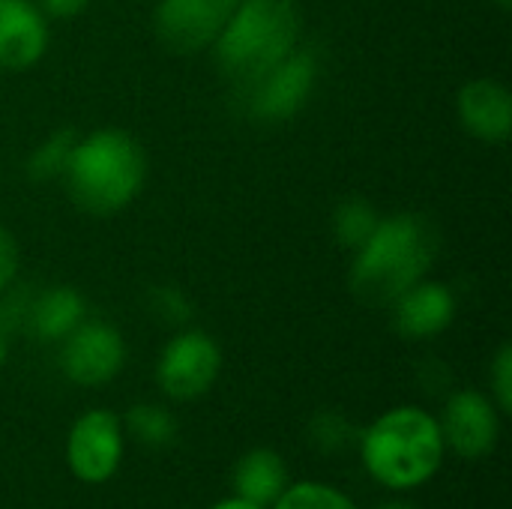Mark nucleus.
<instances>
[{"label": "nucleus", "instance_id": "nucleus-15", "mask_svg": "<svg viewBox=\"0 0 512 509\" xmlns=\"http://www.w3.org/2000/svg\"><path fill=\"white\" fill-rule=\"evenodd\" d=\"M231 486L237 498L267 509L288 486V465L276 450L255 447L237 459L231 471Z\"/></svg>", "mask_w": 512, "mask_h": 509}, {"label": "nucleus", "instance_id": "nucleus-11", "mask_svg": "<svg viewBox=\"0 0 512 509\" xmlns=\"http://www.w3.org/2000/svg\"><path fill=\"white\" fill-rule=\"evenodd\" d=\"M393 327L405 339H435L456 318V297L444 282H417L393 306Z\"/></svg>", "mask_w": 512, "mask_h": 509}, {"label": "nucleus", "instance_id": "nucleus-28", "mask_svg": "<svg viewBox=\"0 0 512 509\" xmlns=\"http://www.w3.org/2000/svg\"><path fill=\"white\" fill-rule=\"evenodd\" d=\"M495 3H498V6H501V9H510V3H512V0H495Z\"/></svg>", "mask_w": 512, "mask_h": 509}, {"label": "nucleus", "instance_id": "nucleus-18", "mask_svg": "<svg viewBox=\"0 0 512 509\" xmlns=\"http://www.w3.org/2000/svg\"><path fill=\"white\" fill-rule=\"evenodd\" d=\"M267 509H360L348 492L321 480L288 483L285 492Z\"/></svg>", "mask_w": 512, "mask_h": 509}, {"label": "nucleus", "instance_id": "nucleus-8", "mask_svg": "<svg viewBox=\"0 0 512 509\" xmlns=\"http://www.w3.org/2000/svg\"><path fill=\"white\" fill-rule=\"evenodd\" d=\"M126 363V342L120 330L108 321L84 318L60 342V372L75 387H105Z\"/></svg>", "mask_w": 512, "mask_h": 509}, {"label": "nucleus", "instance_id": "nucleus-27", "mask_svg": "<svg viewBox=\"0 0 512 509\" xmlns=\"http://www.w3.org/2000/svg\"><path fill=\"white\" fill-rule=\"evenodd\" d=\"M6 357H9V330L0 324V369H3V363H6Z\"/></svg>", "mask_w": 512, "mask_h": 509}, {"label": "nucleus", "instance_id": "nucleus-26", "mask_svg": "<svg viewBox=\"0 0 512 509\" xmlns=\"http://www.w3.org/2000/svg\"><path fill=\"white\" fill-rule=\"evenodd\" d=\"M375 509H423V507H420V504H414V501H405V498H390V501L378 504Z\"/></svg>", "mask_w": 512, "mask_h": 509}, {"label": "nucleus", "instance_id": "nucleus-16", "mask_svg": "<svg viewBox=\"0 0 512 509\" xmlns=\"http://www.w3.org/2000/svg\"><path fill=\"white\" fill-rule=\"evenodd\" d=\"M120 420H123V432L147 450H168L180 435L174 414L156 402H138Z\"/></svg>", "mask_w": 512, "mask_h": 509}, {"label": "nucleus", "instance_id": "nucleus-4", "mask_svg": "<svg viewBox=\"0 0 512 509\" xmlns=\"http://www.w3.org/2000/svg\"><path fill=\"white\" fill-rule=\"evenodd\" d=\"M297 0H240L213 42L219 72L234 90L252 84L300 45Z\"/></svg>", "mask_w": 512, "mask_h": 509}, {"label": "nucleus", "instance_id": "nucleus-14", "mask_svg": "<svg viewBox=\"0 0 512 509\" xmlns=\"http://www.w3.org/2000/svg\"><path fill=\"white\" fill-rule=\"evenodd\" d=\"M84 318V297L69 285H51L30 297L24 312V330L39 342H63Z\"/></svg>", "mask_w": 512, "mask_h": 509}, {"label": "nucleus", "instance_id": "nucleus-2", "mask_svg": "<svg viewBox=\"0 0 512 509\" xmlns=\"http://www.w3.org/2000/svg\"><path fill=\"white\" fill-rule=\"evenodd\" d=\"M357 456L381 489L414 492L438 477L447 447L435 414L417 405H399L360 429Z\"/></svg>", "mask_w": 512, "mask_h": 509}, {"label": "nucleus", "instance_id": "nucleus-23", "mask_svg": "<svg viewBox=\"0 0 512 509\" xmlns=\"http://www.w3.org/2000/svg\"><path fill=\"white\" fill-rule=\"evenodd\" d=\"M15 270H18V246L15 237L0 225V294L12 285Z\"/></svg>", "mask_w": 512, "mask_h": 509}, {"label": "nucleus", "instance_id": "nucleus-17", "mask_svg": "<svg viewBox=\"0 0 512 509\" xmlns=\"http://www.w3.org/2000/svg\"><path fill=\"white\" fill-rule=\"evenodd\" d=\"M378 222H381V216H378V210H375L369 201H363V198H348V201H342V204L336 207V213H333V237H336V243H339L342 249L357 252V249L375 234Z\"/></svg>", "mask_w": 512, "mask_h": 509}, {"label": "nucleus", "instance_id": "nucleus-9", "mask_svg": "<svg viewBox=\"0 0 512 509\" xmlns=\"http://www.w3.org/2000/svg\"><path fill=\"white\" fill-rule=\"evenodd\" d=\"M501 411L492 396L480 390H456L447 396L438 417L447 453L459 459H486L495 453L501 438Z\"/></svg>", "mask_w": 512, "mask_h": 509}, {"label": "nucleus", "instance_id": "nucleus-21", "mask_svg": "<svg viewBox=\"0 0 512 509\" xmlns=\"http://www.w3.org/2000/svg\"><path fill=\"white\" fill-rule=\"evenodd\" d=\"M150 309L156 312L159 321L171 324V327H183L192 318V303L189 297L174 288V285H159L150 291Z\"/></svg>", "mask_w": 512, "mask_h": 509}, {"label": "nucleus", "instance_id": "nucleus-6", "mask_svg": "<svg viewBox=\"0 0 512 509\" xmlns=\"http://www.w3.org/2000/svg\"><path fill=\"white\" fill-rule=\"evenodd\" d=\"M126 456L123 420L108 408L84 411L66 435V465L78 483L102 486L108 483Z\"/></svg>", "mask_w": 512, "mask_h": 509}, {"label": "nucleus", "instance_id": "nucleus-13", "mask_svg": "<svg viewBox=\"0 0 512 509\" xmlns=\"http://www.w3.org/2000/svg\"><path fill=\"white\" fill-rule=\"evenodd\" d=\"M456 111L462 126L489 144L507 141L512 132V96L495 78H474L459 90Z\"/></svg>", "mask_w": 512, "mask_h": 509}, {"label": "nucleus", "instance_id": "nucleus-24", "mask_svg": "<svg viewBox=\"0 0 512 509\" xmlns=\"http://www.w3.org/2000/svg\"><path fill=\"white\" fill-rule=\"evenodd\" d=\"M39 3H42V9H45L48 15H54V18H72V15H78V12H84L90 0H39Z\"/></svg>", "mask_w": 512, "mask_h": 509}, {"label": "nucleus", "instance_id": "nucleus-22", "mask_svg": "<svg viewBox=\"0 0 512 509\" xmlns=\"http://www.w3.org/2000/svg\"><path fill=\"white\" fill-rule=\"evenodd\" d=\"M489 396L492 402L498 405L501 414H510L512 411V348L510 345H501L495 360H492V369H489Z\"/></svg>", "mask_w": 512, "mask_h": 509}, {"label": "nucleus", "instance_id": "nucleus-5", "mask_svg": "<svg viewBox=\"0 0 512 509\" xmlns=\"http://www.w3.org/2000/svg\"><path fill=\"white\" fill-rule=\"evenodd\" d=\"M318 87V54L309 45H297L261 78L237 90L246 117L258 123H285L306 108Z\"/></svg>", "mask_w": 512, "mask_h": 509}, {"label": "nucleus", "instance_id": "nucleus-1", "mask_svg": "<svg viewBox=\"0 0 512 509\" xmlns=\"http://www.w3.org/2000/svg\"><path fill=\"white\" fill-rule=\"evenodd\" d=\"M441 228L426 213H396L354 252L348 288L366 306H393L441 258Z\"/></svg>", "mask_w": 512, "mask_h": 509}, {"label": "nucleus", "instance_id": "nucleus-7", "mask_svg": "<svg viewBox=\"0 0 512 509\" xmlns=\"http://www.w3.org/2000/svg\"><path fill=\"white\" fill-rule=\"evenodd\" d=\"M222 372V348L204 330L177 333L159 354L156 384L174 402H195L216 384Z\"/></svg>", "mask_w": 512, "mask_h": 509}, {"label": "nucleus", "instance_id": "nucleus-20", "mask_svg": "<svg viewBox=\"0 0 512 509\" xmlns=\"http://www.w3.org/2000/svg\"><path fill=\"white\" fill-rule=\"evenodd\" d=\"M357 435L360 432L339 411H321L309 423V441L315 444V450L330 453V456H336V453H342L348 447H357Z\"/></svg>", "mask_w": 512, "mask_h": 509}, {"label": "nucleus", "instance_id": "nucleus-10", "mask_svg": "<svg viewBox=\"0 0 512 509\" xmlns=\"http://www.w3.org/2000/svg\"><path fill=\"white\" fill-rule=\"evenodd\" d=\"M240 0H162L156 6V36L174 54L210 48Z\"/></svg>", "mask_w": 512, "mask_h": 509}, {"label": "nucleus", "instance_id": "nucleus-3", "mask_svg": "<svg viewBox=\"0 0 512 509\" xmlns=\"http://www.w3.org/2000/svg\"><path fill=\"white\" fill-rule=\"evenodd\" d=\"M63 180L75 207L90 216H111L144 189V147L123 129H96L78 138Z\"/></svg>", "mask_w": 512, "mask_h": 509}, {"label": "nucleus", "instance_id": "nucleus-19", "mask_svg": "<svg viewBox=\"0 0 512 509\" xmlns=\"http://www.w3.org/2000/svg\"><path fill=\"white\" fill-rule=\"evenodd\" d=\"M75 144H78L75 129H57L48 138H42L27 156V177L30 180H57V177H63Z\"/></svg>", "mask_w": 512, "mask_h": 509}, {"label": "nucleus", "instance_id": "nucleus-25", "mask_svg": "<svg viewBox=\"0 0 512 509\" xmlns=\"http://www.w3.org/2000/svg\"><path fill=\"white\" fill-rule=\"evenodd\" d=\"M210 509H264L258 507V504H249V501H243V498H237V495H231V498H222V501H216Z\"/></svg>", "mask_w": 512, "mask_h": 509}, {"label": "nucleus", "instance_id": "nucleus-12", "mask_svg": "<svg viewBox=\"0 0 512 509\" xmlns=\"http://www.w3.org/2000/svg\"><path fill=\"white\" fill-rule=\"evenodd\" d=\"M48 24L30 0H0V69L21 72L42 60Z\"/></svg>", "mask_w": 512, "mask_h": 509}]
</instances>
